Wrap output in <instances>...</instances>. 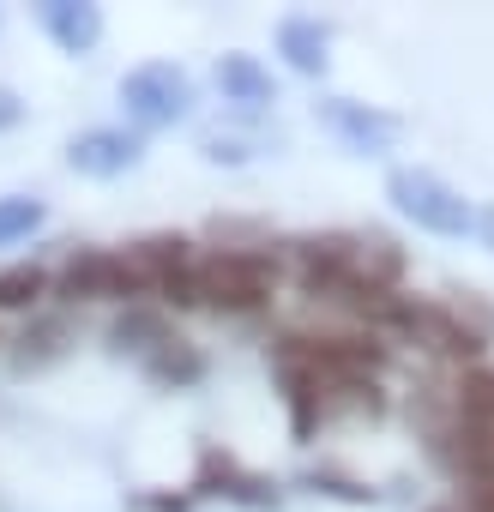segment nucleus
I'll use <instances>...</instances> for the list:
<instances>
[{"instance_id": "4be33fe9", "label": "nucleus", "mask_w": 494, "mask_h": 512, "mask_svg": "<svg viewBox=\"0 0 494 512\" xmlns=\"http://www.w3.org/2000/svg\"><path fill=\"white\" fill-rule=\"evenodd\" d=\"M476 241L494 253V205H476Z\"/></svg>"}, {"instance_id": "0eeeda50", "label": "nucleus", "mask_w": 494, "mask_h": 512, "mask_svg": "<svg viewBox=\"0 0 494 512\" xmlns=\"http://www.w3.org/2000/svg\"><path fill=\"white\" fill-rule=\"evenodd\" d=\"M67 163L85 181H115V175L145 163V133H133V127H85L67 145Z\"/></svg>"}, {"instance_id": "ddd939ff", "label": "nucleus", "mask_w": 494, "mask_h": 512, "mask_svg": "<svg viewBox=\"0 0 494 512\" xmlns=\"http://www.w3.org/2000/svg\"><path fill=\"white\" fill-rule=\"evenodd\" d=\"M67 350H73V326H67L61 314H43V320H31V326L13 338V362H19V374H43V368H55Z\"/></svg>"}, {"instance_id": "9d476101", "label": "nucleus", "mask_w": 494, "mask_h": 512, "mask_svg": "<svg viewBox=\"0 0 494 512\" xmlns=\"http://www.w3.org/2000/svg\"><path fill=\"white\" fill-rule=\"evenodd\" d=\"M278 55H284L290 73L326 79V67H332V31H326L314 13H290V19L278 25Z\"/></svg>"}, {"instance_id": "9b49d317", "label": "nucleus", "mask_w": 494, "mask_h": 512, "mask_svg": "<svg viewBox=\"0 0 494 512\" xmlns=\"http://www.w3.org/2000/svg\"><path fill=\"white\" fill-rule=\"evenodd\" d=\"M193 488H199V494H229V500H241V506H278V482H266V476H254V470H241L229 452H205Z\"/></svg>"}, {"instance_id": "dca6fc26", "label": "nucleus", "mask_w": 494, "mask_h": 512, "mask_svg": "<svg viewBox=\"0 0 494 512\" xmlns=\"http://www.w3.org/2000/svg\"><path fill=\"white\" fill-rule=\"evenodd\" d=\"M145 374H151L157 386H193V380H205V356H199V344L169 338V344L145 362Z\"/></svg>"}, {"instance_id": "f257e3e1", "label": "nucleus", "mask_w": 494, "mask_h": 512, "mask_svg": "<svg viewBox=\"0 0 494 512\" xmlns=\"http://www.w3.org/2000/svg\"><path fill=\"white\" fill-rule=\"evenodd\" d=\"M380 332L410 338L416 350H428L434 362H482L488 338H494V314L476 302V290H452L446 302H416V296H392V308L380 314Z\"/></svg>"}, {"instance_id": "39448f33", "label": "nucleus", "mask_w": 494, "mask_h": 512, "mask_svg": "<svg viewBox=\"0 0 494 512\" xmlns=\"http://www.w3.org/2000/svg\"><path fill=\"white\" fill-rule=\"evenodd\" d=\"M55 296L61 302H121V308H133V302H145V278L133 266V253H121V247H79L55 272Z\"/></svg>"}, {"instance_id": "20e7f679", "label": "nucleus", "mask_w": 494, "mask_h": 512, "mask_svg": "<svg viewBox=\"0 0 494 512\" xmlns=\"http://www.w3.org/2000/svg\"><path fill=\"white\" fill-rule=\"evenodd\" d=\"M386 199H392L416 229H428V235H446V241L476 235V205H470L446 175H434V169H392V175H386Z\"/></svg>"}, {"instance_id": "f03ea898", "label": "nucleus", "mask_w": 494, "mask_h": 512, "mask_svg": "<svg viewBox=\"0 0 494 512\" xmlns=\"http://www.w3.org/2000/svg\"><path fill=\"white\" fill-rule=\"evenodd\" d=\"M278 253L272 247H217L199 260V308L247 320V314H266L278 296Z\"/></svg>"}, {"instance_id": "f8f14e48", "label": "nucleus", "mask_w": 494, "mask_h": 512, "mask_svg": "<svg viewBox=\"0 0 494 512\" xmlns=\"http://www.w3.org/2000/svg\"><path fill=\"white\" fill-rule=\"evenodd\" d=\"M169 338H175V332H169V320H163L157 302H133V308H121L115 326H109V350H115V356H133L139 368H145Z\"/></svg>"}, {"instance_id": "412c9836", "label": "nucleus", "mask_w": 494, "mask_h": 512, "mask_svg": "<svg viewBox=\"0 0 494 512\" xmlns=\"http://www.w3.org/2000/svg\"><path fill=\"white\" fill-rule=\"evenodd\" d=\"M25 121V103L13 97V91H0V133H7V127H19Z\"/></svg>"}, {"instance_id": "6e6552de", "label": "nucleus", "mask_w": 494, "mask_h": 512, "mask_svg": "<svg viewBox=\"0 0 494 512\" xmlns=\"http://www.w3.org/2000/svg\"><path fill=\"white\" fill-rule=\"evenodd\" d=\"M37 25H43V37L61 49V55H91L97 43H103V7H85V0H43L37 7Z\"/></svg>"}, {"instance_id": "4468645a", "label": "nucleus", "mask_w": 494, "mask_h": 512, "mask_svg": "<svg viewBox=\"0 0 494 512\" xmlns=\"http://www.w3.org/2000/svg\"><path fill=\"white\" fill-rule=\"evenodd\" d=\"M452 416L464 428H494V368H464L452 380Z\"/></svg>"}, {"instance_id": "aec40b11", "label": "nucleus", "mask_w": 494, "mask_h": 512, "mask_svg": "<svg viewBox=\"0 0 494 512\" xmlns=\"http://www.w3.org/2000/svg\"><path fill=\"white\" fill-rule=\"evenodd\" d=\"M458 512H494V482H470L458 494Z\"/></svg>"}, {"instance_id": "a211bd4d", "label": "nucleus", "mask_w": 494, "mask_h": 512, "mask_svg": "<svg viewBox=\"0 0 494 512\" xmlns=\"http://www.w3.org/2000/svg\"><path fill=\"white\" fill-rule=\"evenodd\" d=\"M199 157H205V163H223V169H241L247 157H254V145H241V139H223V133H211V139L199 145Z\"/></svg>"}, {"instance_id": "7ed1b4c3", "label": "nucleus", "mask_w": 494, "mask_h": 512, "mask_svg": "<svg viewBox=\"0 0 494 512\" xmlns=\"http://www.w3.org/2000/svg\"><path fill=\"white\" fill-rule=\"evenodd\" d=\"M121 109L133 121V133H163V127H181L199 109V85L175 61H145L121 79Z\"/></svg>"}, {"instance_id": "6ab92c4d", "label": "nucleus", "mask_w": 494, "mask_h": 512, "mask_svg": "<svg viewBox=\"0 0 494 512\" xmlns=\"http://www.w3.org/2000/svg\"><path fill=\"white\" fill-rule=\"evenodd\" d=\"M308 482H314V494L326 488V494H344V500H374V488H362V482H350V476H338V470H314Z\"/></svg>"}, {"instance_id": "f3484780", "label": "nucleus", "mask_w": 494, "mask_h": 512, "mask_svg": "<svg viewBox=\"0 0 494 512\" xmlns=\"http://www.w3.org/2000/svg\"><path fill=\"white\" fill-rule=\"evenodd\" d=\"M43 223H49V205H43L37 193H7V199H0V247L37 235Z\"/></svg>"}, {"instance_id": "423d86ee", "label": "nucleus", "mask_w": 494, "mask_h": 512, "mask_svg": "<svg viewBox=\"0 0 494 512\" xmlns=\"http://www.w3.org/2000/svg\"><path fill=\"white\" fill-rule=\"evenodd\" d=\"M320 121H326V133H332L344 151H356V157H386V151L404 139V121H398V115H386V109H374V103H356V97H320Z\"/></svg>"}, {"instance_id": "1a4fd4ad", "label": "nucleus", "mask_w": 494, "mask_h": 512, "mask_svg": "<svg viewBox=\"0 0 494 512\" xmlns=\"http://www.w3.org/2000/svg\"><path fill=\"white\" fill-rule=\"evenodd\" d=\"M211 79H217L223 103H229V109H241V115H260V109H272V103H278V79H272L254 55H217Z\"/></svg>"}, {"instance_id": "2eb2a0df", "label": "nucleus", "mask_w": 494, "mask_h": 512, "mask_svg": "<svg viewBox=\"0 0 494 512\" xmlns=\"http://www.w3.org/2000/svg\"><path fill=\"white\" fill-rule=\"evenodd\" d=\"M49 290H55V272H43V266H7V272H0V314H31Z\"/></svg>"}]
</instances>
